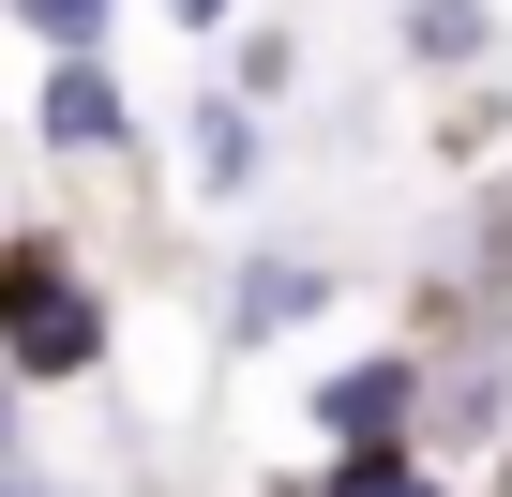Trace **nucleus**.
Here are the masks:
<instances>
[{"instance_id":"obj_1","label":"nucleus","mask_w":512,"mask_h":497,"mask_svg":"<svg viewBox=\"0 0 512 497\" xmlns=\"http://www.w3.org/2000/svg\"><path fill=\"white\" fill-rule=\"evenodd\" d=\"M106 347V317H91V287L61 272V241H16V362L31 377H76Z\"/></svg>"},{"instance_id":"obj_2","label":"nucleus","mask_w":512,"mask_h":497,"mask_svg":"<svg viewBox=\"0 0 512 497\" xmlns=\"http://www.w3.org/2000/svg\"><path fill=\"white\" fill-rule=\"evenodd\" d=\"M31 136H46V151H121V136H136V106H121V76H106L91 46H46V91H31Z\"/></svg>"},{"instance_id":"obj_3","label":"nucleus","mask_w":512,"mask_h":497,"mask_svg":"<svg viewBox=\"0 0 512 497\" xmlns=\"http://www.w3.org/2000/svg\"><path fill=\"white\" fill-rule=\"evenodd\" d=\"M317 422H332V452H347V437H392V422H407V362H332V377H317Z\"/></svg>"},{"instance_id":"obj_4","label":"nucleus","mask_w":512,"mask_h":497,"mask_svg":"<svg viewBox=\"0 0 512 497\" xmlns=\"http://www.w3.org/2000/svg\"><path fill=\"white\" fill-rule=\"evenodd\" d=\"M256 151H272V136H256V106L211 91V106H196V196H256Z\"/></svg>"},{"instance_id":"obj_5","label":"nucleus","mask_w":512,"mask_h":497,"mask_svg":"<svg viewBox=\"0 0 512 497\" xmlns=\"http://www.w3.org/2000/svg\"><path fill=\"white\" fill-rule=\"evenodd\" d=\"M317 302H332V272H302V257H256V272H241V347H256V332H302Z\"/></svg>"},{"instance_id":"obj_6","label":"nucleus","mask_w":512,"mask_h":497,"mask_svg":"<svg viewBox=\"0 0 512 497\" xmlns=\"http://www.w3.org/2000/svg\"><path fill=\"white\" fill-rule=\"evenodd\" d=\"M407 61L467 76V61H497V16H482V0H407Z\"/></svg>"},{"instance_id":"obj_7","label":"nucleus","mask_w":512,"mask_h":497,"mask_svg":"<svg viewBox=\"0 0 512 497\" xmlns=\"http://www.w3.org/2000/svg\"><path fill=\"white\" fill-rule=\"evenodd\" d=\"M332 497H437V482H422V467H407L392 437H347V467H332Z\"/></svg>"},{"instance_id":"obj_8","label":"nucleus","mask_w":512,"mask_h":497,"mask_svg":"<svg viewBox=\"0 0 512 497\" xmlns=\"http://www.w3.org/2000/svg\"><path fill=\"white\" fill-rule=\"evenodd\" d=\"M16 16H31V46H106L121 0H16Z\"/></svg>"},{"instance_id":"obj_9","label":"nucleus","mask_w":512,"mask_h":497,"mask_svg":"<svg viewBox=\"0 0 512 497\" xmlns=\"http://www.w3.org/2000/svg\"><path fill=\"white\" fill-rule=\"evenodd\" d=\"M166 16H181V31H226V16H241V0H166Z\"/></svg>"},{"instance_id":"obj_10","label":"nucleus","mask_w":512,"mask_h":497,"mask_svg":"<svg viewBox=\"0 0 512 497\" xmlns=\"http://www.w3.org/2000/svg\"><path fill=\"white\" fill-rule=\"evenodd\" d=\"M16 497H46V482H16Z\"/></svg>"}]
</instances>
